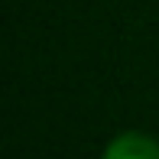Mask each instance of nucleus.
Segmentation results:
<instances>
[{
  "label": "nucleus",
  "mask_w": 159,
  "mask_h": 159,
  "mask_svg": "<svg viewBox=\"0 0 159 159\" xmlns=\"http://www.w3.org/2000/svg\"><path fill=\"white\" fill-rule=\"evenodd\" d=\"M104 159H159V146L143 133H124L104 149Z\"/></svg>",
  "instance_id": "nucleus-1"
}]
</instances>
